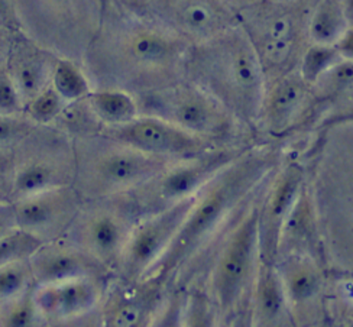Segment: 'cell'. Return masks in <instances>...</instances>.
I'll return each mask as SVG.
<instances>
[{"mask_svg": "<svg viewBox=\"0 0 353 327\" xmlns=\"http://www.w3.org/2000/svg\"><path fill=\"white\" fill-rule=\"evenodd\" d=\"M34 290V288H32ZM32 290L17 299L0 303V327H39L42 326Z\"/></svg>", "mask_w": 353, "mask_h": 327, "instance_id": "f1b7e54d", "label": "cell"}, {"mask_svg": "<svg viewBox=\"0 0 353 327\" xmlns=\"http://www.w3.org/2000/svg\"><path fill=\"white\" fill-rule=\"evenodd\" d=\"M304 187V172L297 164H288L278 171L259 206V258L276 262L279 241L285 221Z\"/></svg>", "mask_w": 353, "mask_h": 327, "instance_id": "ac0fdd59", "label": "cell"}, {"mask_svg": "<svg viewBox=\"0 0 353 327\" xmlns=\"http://www.w3.org/2000/svg\"><path fill=\"white\" fill-rule=\"evenodd\" d=\"M350 29L349 0H316L308 23L312 46L337 47Z\"/></svg>", "mask_w": 353, "mask_h": 327, "instance_id": "603a6c76", "label": "cell"}, {"mask_svg": "<svg viewBox=\"0 0 353 327\" xmlns=\"http://www.w3.org/2000/svg\"><path fill=\"white\" fill-rule=\"evenodd\" d=\"M276 164V151L248 148L220 170L196 195L183 226L150 277L164 278L175 284L217 242L232 220L238 217L242 203L272 172Z\"/></svg>", "mask_w": 353, "mask_h": 327, "instance_id": "7a4b0ae2", "label": "cell"}, {"mask_svg": "<svg viewBox=\"0 0 353 327\" xmlns=\"http://www.w3.org/2000/svg\"><path fill=\"white\" fill-rule=\"evenodd\" d=\"M35 287L29 259L0 266V303L17 299Z\"/></svg>", "mask_w": 353, "mask_h": 327, "instance_id": "83f0119b", "label": "cell"}, {"mask_svg": "<svg viewBox=\"0 0 353 327\" xmlns=\"http://www.w3.org/2000/svg\"><path fill=\"white\" fill-rule=\"evenodd\" d=\"M190 47L208 42L239 23L223 0H150L142 12Z\"/></svg>", "mask_w": 353, "mask_h": 327, "instance_id": "5bb4252c", "label": "cell"}, {"mask_svg": "<svg viewBox=\"0 0 353 327\" xmlns=\"http://www.w3.org/2000/svg\"><path fill=\"white\" fill-rule=\"evenodd\" d=\"M278 270L283 277L290 304L304 303L319 293L321 279L313 257L307 254H291L278 266Z\"/></svg>", "mask_w": 353, "mask_h": 327, "instance_id": "d4e9b609", "label": "cell"}, {"mask_svg": "<svg viewBox=\"0 0 353 327\" xmlns=\"http://www.w3.org/2000/svg\"><path fill=\"white\" fill-rule=\"evenodd\" d=\"M316 0H262L239 14V25L254 43L267 80L300 68L312 46L308 23Z\"/></svg>", "mask_w": 353, "mask_h": 327, "instance_id": "5b68a950", "label": "cell"}, {"mask_svg": "<svg viewBox=\"0 0 353 327\" xmlns=\"http://www.w3.org/2000/svg\"><path fill=\"white\" fill-rule=\"evenodd\" d=\"M74 151L72 186L83 200L129 195L175 162L145 154L101 132L74 138Z\"/></svg>", "mask_w": 353, "mask_h": 327, "instance_id": "277c9868", "label": "cell"}, {"mask_svg": "<svg viewBox=\"0 0 353 327\" xmlns=\"http://www.w3.org/2000/svg\"><path fill=\"white\" fill-rule=\"evenodd\" d=\"M185 79L222 103L243 128H256L267 74L239 23L208 42L190 47Z\"/></svg>", "mask_w": 353, "mask_h": 327, "instance_id": "3957f363", "label": "cell"}, {"mask_svg": "<svg viewBox=\"0 0 353 327\" xmlns=\"http://www.w3.org/2000/svg\"><path fill=\"white\" fill-rule=\"evenodd\" d=\"M9 157V201L74 183V138L52 125L35 126Z\"/></svg>", "mask_w": 353, "mask_h": 327, "instance_id": "ba28073f", "label": "cell"}, {"mask_svg": "<svg viewBox=\"0 0 353 327\" xmlns=\"http://www.w3.org/2000/svg\"><path fill=\"white\" fill-rule=\"evenodd\" d=\"M137 99L141 113L161 117L220 145H234L243 129L222 103L187 79Z\"/></svg>", "mask_w": 353, "mask_h": 327, "instance_id": "9c48e42d", "label": "cell"}, {"mask_svg": "<svg viewBox=\"0 0 353 327\" xmlns=\"http://www.w3.org/2000/svg\"><path fill=\"white\" fill-rule=\"evenodd\" d=\"M52 126L67 132L72 138L92 135V133H99L103 129L84 99L70 103Z\"/></svg>", "mask_w": 353, "mask_h": 327, "instance_id": "4316f807", "label": "cell"}, {"mask_svg": "<svg viewBox=\"0 0 353 327\" xmlns=\"http://www.w3.org/2000/svg\"><path fill=\"white\" fill-rule=\"evenodd\" d=\"M213 264L205 282V294L214 316L226 320L241 308L251 295L259 264V206H251L243 216L219 237Z\"/></svg>", "mask_w": 353, "mask_h": 327, "instance_id": "52a82bcc", "label": "cell"}, {"mask_svg": "<svg viewBox=\"0 0 353 327\" xmlns=\"http://www.w3.org/2000/svg\"><path fill=\"white\" fill-rule=\"evenodd\" d=\"M68 105L70 103L58 95L52 86H50L26 103L23 106V115L31 119L35 125L47 126L52 125Z\"/></svg>", "mask_w": 353, "mask_h": 327, "instance_id": "f546056e", "label": "cell"}, {"mask_svg": "<svg viewBox=\"0 0 353 327\" xmlns=\"http://www.w3.org/2000/svg\"><path fill=\"white\" fill-rule=\"evenodd\" d=\"M349 13H350V19H352V26H353V0H349Z\"/></svg>", "mask_w": 353, "mask_h": 327, "instance_id": "ab89813d", "label": "cell"}, {"mask_svg": "<svg viewBox=\"0 0 353 327\" xmlns=\"http://www.w3.org/2000/svg\"><path fill=\"white\" fill-rule=\"evenodd\" d=\"M190 46L141 12L105 0L83 68L93 88L142 96L185 79Z\"/></svg>", "mask_w": 353, "mask_h": 327, "instance_id": "6da1fadb", "label": "cell"}, {"mask_svg": "<svg viewBox=\"0 0 353 327\" xmlns=\"http://www.w3.org/2000/svg\"><path fill=\"white\" fill-rule=\"evenodd\" d=\"M0 31L10 35L21 32L14 0H0Z\"/></svg>", "mask_w": 353, "mask_h": 327, "instance_id": "836d02e7", "label": "cell"}, {"mask_svg": "<svg viewBox=\"0 0 353 327\" xmlns=\"http://www.w3.org/2000/svg\"><path fill=\"white\" fill-rule=\"evenodd\" d=\"M101 133L137 148L145 154L174 161L199 157L214 148L225 146L196 137L164 119L143 113L125 125L105 128Z\"/></svg>", "mask_w": 353, "mask_h": 327, "instance_id": "2e32d148", "label": "cell"}, {"mask_svg": "<svg viewBox=\"0 0 353 327\" xmlns=\"http://www.w3.org/2000/svg\"><path fill=\"white\" fill-rule=\"evenodd\" d=\"M109 2L122 6L125 9L134 10V12H143V9L146 8V5L150 3V0H109Z\"/></svg>", "mask_w": 353, "mask_h": 327, "instance_id": "74e56055", "label": "cell"}, {"mask_svg": "<svg viewBox=\"0 0 353 327\" xmlns=\"http://www.w3.org/2000/svg\"><path fill=\"white\" fill-rule=\"evenodd\" d=\"M51 86L67 103L79 101L93 90L92 81L83 66L67 58L58 59Z\"/></svg>", "mask_w": 353, "mask_h": 327, "instance_id": "484cf974", "label": "cell"}, {"mask_svg": "<svg viewBox=\"0 0 353 327\" xmlns=\"http://www.w3.org/2000/svg\"><path fill=\"white\" fill-rule=\"evenodd\" d=\"M19 29L58 57L83 64L105 0H14Z\"/></svg>", "mask_w": 353, "mask_h": 327, "instance_id": "8992f818", "label": "cell"}, {"mask_svg": "<svg viewBox=\"0 0 353 327\" xmlns=\"http://www.w3.org/2000/svg\"><path fill=\"white\" fill-rule=\"evenodd\" d=\"M194 199L196 196L170 206L164 210L141 216L129 236L113 278L125 282L148 278L167 254Z\"/></svg>", "mask_w": 353, "mask_h": 327, "instance_id": "7c38bea8", "label": "cell"}, {"mask_svg": "<svg viewBox=\"0 0 353 327\" xmlns=\"http://www.w3.org/2000/svg\"><path fill=\"white\" fill-rule=\"evenodd\" d=\"M139 217L130 195L83 200L63 239L99 261L114 275Z\"/></svg>", "mask_w": 353, "mask_h": 327, "instance_id": "30bf717a", "label": "cell"}, {"mask_svg": "<svg viewBox=\"0 0 353 327\" xmlns=\"http://www.w3.org/2000/svg\"><path fill=\"white\" fill-rule=\"evenodd\" d=\"M84 100L103 129L125 125L141 115L137 96L119 88H93Z\"/></svg>", "mask_w": 353, "mask_h": 327, "instance_id": "cb8c5ba5", "label": "cell"}, {"mask_svg": "<svg viewBox=\"0 0 353 327\" xmlns=\"http://www.w3.org/2000/svg\"><path fill=\"white\" fill-rule=\"evenodd\" d=\"M10 203L17 226L46 244L63 239L79 213L83 199L74 186H64Z\"/></svg>", "mask_w": 353, "mask_h": 327, "instance_id": "e0dca14e", "label": "cell"}, {"mask_svg": "<svg viewBox=\"0 0 353 327\" xmlns=\"http://www.w3.org/2000/svg\"><path fill=\"white\" fill-rule=\"evenodd\" d=\"M249 299L252 303V316L256 324L276 326L283 321L290 301L276 262L259 258Z\"/></svg>", "mask_w": 353, "mask_h": 327, "instance_id": "7402d4cb", "label": "cell"}, {"mask_svg": "<svg viewBox=\"0 0 353 327\" xmlns=\"http://www.w3.org/2000/svg\"><path fill=\"white\" fill-rule=\"evenodd\" d=\"M172 287L170 281L159 277L134 282L112 278L99 310V326H157Z\"/></svg>", "mask_w": 353, "mask_h": 327, "instance_id": "9a60e30c", "label": "cell"}, {"mask_svg": "<svg viewBox=\"0 0 353 327\" xmlns=\"http://www.w3.org/2000/svg\"><path fill=\"white\" fill-rule=\"evenodd\" d=\"M60 58L22 32L10 35L5 64L23 106L51 86L52 74Z\"/></svg>", "mask_w": 353, "mask_h": 327, "instance_id": "ffe728a7", "label": "cell"}, {"mask_svg": "<svg viewBox=\"0 0 353 327\" xmlns=\"http://www.w3.org/2000/svg\"><path fill=\"white\" fill-rule=\"evenodd\" d=\"M17 228L13 204L10 201H0V239Z\"/></svg>", "mask_w": 353, "mask_h": 327, "instance_id": "d590c367", "label": "cell"}, {"mask_svg": "<svg viewBox=\"0 0 353 327\" xmlns=\"http://www.w3.org/2000/svg\"><path fill=\"white\" fill-rule=\"evenodd\" d=\"M113 277H81L32 290L42 326H99V310Z\"/></svg>", "mask_w": 353, "mask_h": 327, "instance_id": "4fadbf2b", "label": "cell"}, {"mask_svg": "<svg viewBox=\"0 0 353 327\" xmlns=\"http://www.w3.org/2000/svg\"><path fill=\"white\" fill-rule=\"evenodd\" d=\"M37 284L81 277H113L99 261L65 239L42 244L29 258Z\"/></svg>", "mask_w": 353, "mask_h": 327, "instance_id": "44dd1931", "label": "cell"}, {"mask_svg": "<svg viewBox=\"0 0 353 327\" xmlns=\"http://www.w3.org/2000/svg\"><path fill=\"white\" fill-rule=\"evenodd\" d=\"M316 105L313 86L300 68L267 80V90L256 128L268 132H283L296 123L308 109Z\"/></svg>", "mask_w": 353, "mask_h": 327, "instance_id": "d6986e66", "label": "cell"}, {"mask_svg": "<svg viewBox=\"0 0 353 327\" xmlns=\"http://www.w3.org/2000/svg\"><path fill=\"white\" fill-rule=\"evenodd\" d=\"M9 42H10V34L0 31V61H3L6 58V54L9 50Z\"/></svg>", "mask_w": 353, "mask_h": 327, "instance_id": "f35d334b", "label": "cell"}, {"mask_svg": "<svg viewBox=\"0 0 353 327\" xmlns=\"http://www.w3.org/2000/svg\"><path fill=\"white\" fill-rule=\"evenodd\" d=\"M38 126L23 113L0 115V154H9L17 145Z\"/></svg>", "mask_w": 353, "mask_h": 327, "instance_id": "1f68e13d", "label": "cell"}, {"mask_svg": "<svg viewBox=\"0 0 353 327\" xmlns=\"http://www.w3.org/2000/svg\"><path fill=\"white\" fill-rule=\"evenodd\" d=\"M42 245L41 241L19 228L13 229L0 239V266L26 261Z\"/></svg>", "mask_w": 353, "mask_h": 327, "instance_id": "4dcf8cb0", "label": "cell"}, {"mask_svg": "<svg viewBox=\"0 0 353 327\" xmlns=\"http://www.w3.org/2000/svg\"><path fill=\"white\" fill-rule=\"evenodd\" d=\"M10 192V157L0 154V201H9Z\"/></svg>", "mask_w": 353, "mask_h": 327, "instance_id": "e575fe53", "label": "cell"}, {"mask_svg": "<svg viewBox=\"0 0 353 327\" xmlns=\"http://www.w3.org/2000/svg\"><path fill=\"white\" fill-rule=\"evenodd\" d=\"M242 151V148L236 145H225L199 157L175 161L129 195L134 199L141 216L164 210L170 206L194 197Z\"/></svg>", "mask_w": 353, "mask_h": 327, "instance_id": "8fae6325", "label": "cell"}, {"mask_svg": "<svg viewBox=\"0 0 353 327\" xmlns=\"http://www.w3.org/2000/svg\"><path fill=\"white\" fill-rule=\"evenodd\" d=\"M19 113H23V101L3 59V61H0V115Z\"/></svg>", "mask_w": 353, "mask_h": 327, "instance_id": "d6a6232c", "label": "cell"}, {"mask_svg": "<svg viewBox=\"0 0 353 327\" xmlns=\"http://www.w3.org/2000/svg\"><path fill=\"white\" fill-rule=\"evenodd\" d=\"M223 2L238 14V18H239V14L242 13V12H245V10H248V9H251V8H254V6H256L258 3H261L262 0H223Z\"/></svg>", "mask_w": 353, "mask_h": 327, "instance_id": "8d00e7d4", "label": "cell"}]
</instances>
